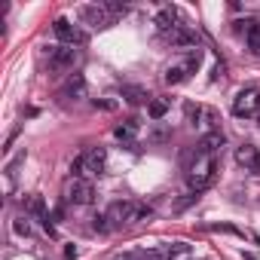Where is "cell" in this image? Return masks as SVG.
<instances>
[{"label":"cell","mask_w":260,"mask_h":260,"mask_svg":"<svg viewBox=\"0 0 260 260\" xmlns=\"http://www.w3.org/2000/svg\"><path fill=\"white\" fill-rule=\"evenodd\" d=\"M260 156V150L254 147V144H242L239 150H236V162L239 166H245V172H251V166H254V159Z\"/></svg>","instance_id":"7c38bea8"},{"label":"cell","mask_w":260,"mask_h":260,"mask_svg":"<svg viewBox=\"0 0 260 260\" xmlns=\"http://www.w3.org/2000/svg\"><path fill=\"white\" fill-rule=\"evenodd\" d=\"M245 43H248V52L260 58V22H254V25H251V31L245 34Z\"/></svg>","instance_id":"5bb4252c"},{"label":"cell","mask_w":260,"mask_h":260,"mask_svg":"<svg viewBox=\"0 0 260 260\" xmlns=\"http://www.w3.org/2000/svg\"><path fill=\"white\" fill-rule=\"evenodd\" d=\"M169 40H172V46L175 49H199V40H196V34L193 31H187V28H178L175 34H169Z\"/></svg>","instance_id":"8992f818"},{"label":"cell","mask_w":260,"mask_h":260,"mask_svg":"<svg viewBox=\"0 0 260 260\" xmlns=\"http://www.w3.org/2000/svg\"><path fill=\"white\" fill-rule=\"evenodd\" d=\"M205 110H208V107L187 104V122H190V125H202V119H205Z\"/></svg>","instance_id":"ac0fdd59"},{"label":"cell","mask_w":260,"mask_h":260,"mask_svg":"<svg viewBox=\"0 0 260 260\" xmlns=\"http://www.w3.org/2000/svg\"><path fill=\"white\" fill-rule=\"evenodd\" d=\"M64 257H68V260H77V248H68V251H64Z\"/></svg>","instance_id":"484cf974"},{"label":"cell","mask_w":260,"mask_h":260,"mask_svg":"<svg viewBox=\"0 0 260 260\" xmlns=\"http://www.w3.org/2000/svg\"><path fill=\"white\" fill-rule=\"evenodd\" d=\"M220 74H223V64H214V71H211V80H217Z\"/></svg>","instance_id":"d4e9b609"},{"label":"cell","mask_w":260,"mask_h":260,"mask_svg":"<svg viewBox=\"0 0 260 260\" xmlns=\"http://www.w3.org/2000/svg\"><path fill=\"white\" fill-rule=\"evenodd\" d=\"M184 80H187V68H184V64H172V68L166 71V83H169V86H181Z\"/></svg>","instance_id":"9a60e30c"},{"label":"cell","mask_w":260,"mask_h":260,"mask_svg":"<svg viewBox=\"0 0 260 260\" xmlns=\"http://www.w3.org/2000/svg\"><path fill=\"white\" fill-rule=\"evenodd\" d=\"M92 199H95L92 181H71V184H68V202H74V205H89Z\"/></svg>","instance_id":"277c9868"},{"label":"cell","mask_w":260,"mask_h":260,"mask_svg":"<svg viewBox=\"0 0 260 260\" xmlns=\"http://www.w3.org/2000/svg\"><path fill=\"white\" fill-rule=\"evenodd\" d=\"M214 178H217V159L205 156V153H196V162L190 166V190L202 193L214 184Z\"/></svg>","instance_id":"6da1fadb"},{"label":"cell","mask_w":260,"mask_h":260,"mask_svg":"<svg viewBox=\"0 0 260 260\" xmlns=\"http://www.w3.org/2000/svg\"><path fill=\"white\" fill-rule=\"evenodd\" d=\"M80 19L89 22V25H95V28H101V25L110 22V16H107L104 7H83V10H80Z\"/></svg>","instance_id":"30bf717a"},{"label":"cell","mask_w":260,"mask_h":260,"mask_svg":"<svg viewBox=\"0 0 260 260\" xmlns=\"http://www.w3.org/2000/svg\"><path fill=\"white\" fill-rule=\"evenodd\" d=\"M113 260H132V257H113Z\"/></svg>","instance_id":"83f0119b"},{"label":"cell","mask_w":260,"mask_h":260,"mask_svg":"<svg viewBox=\"0 0 260 260\" xmlns=\"http://www.w3.org/2000/svg\"><path fill=\"white\" fill-rule=\"evenodd\" d=\"M28 208H31V214H37V217H46V214H43V199H40V196H31Z\"/></svg>","instance_id":"7402d4cb"},{"label":"cell","mask_w":260,"mask_h":260,"mask_svg":"<svg viewBox=\"0 0 260 260\" xmlns=\"http://www.w3.org/2000/svg\"><path fill=\"white\" fill-rule=\"evenodd\" d=\"M86 166H89V175H101L104 166H107V150H104V147L86 150Z\"/></svg>","instance_id":"9c48e42d"},{"label":"cell","mask_w":260,"mask_h":260,"mask_svg":"<svg viewBox=\"0 0 260 260\" xmlns=\"http://www.w3.org/2000/svg\"><path fill=\"white\" fill-rule=\"evenodd\" d=\"M169 260H193V248L187 242H178L169 248Z\"/></svg>","instance_id":"2e32d148"},{"label":"cell","mask_w":260,"mask_h":260,"mask_svg":"<svg viewBox=\"0 0 260 260\" xmlns=\"http://www.w3.org/2000/svg\"><path fill=\"white\" fill-rule=\"evenodd\" d=\"M144 260H169V251H150Z\"/></svg>","instance_id":"cb8c5ba5"},{"label":"cell","mask_w":260,"mask_h":260,"mask_svg":"<svg viewBox=\"0 0 260 260\" xmlns=\"http://www.w3.org/2000/svg\"><path fill=\"white\" fill-rule=\"evenodd\" d=\"M113 135H116V141H135V135H138V119L119 122V125L113 128Z\"/></svg>","instance_id":"4fadbf2b"},{"label":"cell","mask_w":260,"mask_h":260,"mask_svg":"<svg viewBox=\"0 0 260 260\" xmlns=\"http://www.w3.org/2000/svg\"><path fill=\"white\" fill-rule=\"evenodd\" d=\"M226 144V138H223V132H220V128H214V132H208L202 141H199V150L196 153H205V156H214L220 147Z\"/></svg>","instance_id":"5b68a950"},{"label":"cell","mask_w":260,"mask_h":260,"mask_svg":"<svg viewBox=\"0 0 260 260\" xmlns=\"http://www.w3.org/2000/svg\"><path fill=\"white\" fill-rule=\"evenodd\" d=\"M92 230H95V233H110L107 214H95V217H92Z\"/></svg>","instance_id":"44dd1931"},{"label":"cell","mask_w":260,"mask_h":260,"mask_svg":"<svg viewBox=\"0 0 260 260\" xmlns=\"http://www.w3.org/2000/svg\"><path fill=\"white\" fill-rule=\"evenodd\" d=\"M260 110V92L257 89H242L236 98H233V113L239 119H248Z\"/></svg>","instance_id":"7a4b0ae2"},{"label":"cell","mask_w":260,"mask_h":260,"mask_svg":"<svg viewBox=\"0 0 260 260\" xmlns=\"http://www.w3.org/2000/svg\"><path fill=\"white\" fill-rule=\"evenodd\" d=\"M156 28L162 31V34H175L181 25H178V13L172 10V7H166V10H159L156 13Z\"/></svg>","instance_id":"ba28073f"},{"label":"cell","mask_w":260,"mask_h":260,"mask_svg":"<svg viewBox=\"0 0 260 260\" xmlns=\"http://www.w3.org/2000/svg\"><path fill=\"white\" fill-rule=\"evenodd\" d=\"M64 98H71V101L86 98V77H83V74H71V77H68V83H64Z\"/></svg>","instance_id":"52a82bcc"},{"label":"cell","mask_w":260,"mask_h":260,"mask_svg":"<svg viewBox=\"0 0 260 260\" xmlns=\"http://www.w3.org/2000/svg\"><path fill=\"white\" fill-rule=\"evenodd\" d=\"M13 233H16V236H22V239H28V236L34 233V230H31L28 217H16V220H13Z\"/></svg>","instance_id":"ffe728a7"},{"label":"cell","mask_w":260,"mask_h":260,"mask_svg":"<svg viewBox=\"0 0 260 260\" xmlns=\"http://www.w3.org/2000/svg\"><path fill=\"white\" fill-rule=\"evenodd\" d=\"M166 113H169V101H159V98L147 101V116H150V119H162Z\"/></svg>","instance_id":"e0dca14e"},{"label":"cell","mask_w":260,"mask_h":260,"mask_svg":"<svg viewBox=\"0 0 260 260\" xmlns=\"http://www.w3.org/2000/svg\"><path fill=\"white\" fill-rule=\"evenodd\" d=\"M199 64H202V49H190V52H187V58H184V68H187V74L199 71Z\"/></svg>","instance_id":"d6986e66"},{"label":"cell","mask_w":260,"mask_h":260,"mask_svg":"<svg viewBox=\"0 0 260 260\" xmlns=\"http://www.w3.org/2000/svg\"><path fill=\"white\" fill-rule=\"evenodd\" d=\"M147 95L141 92V89H128V101H132V104H138V101H144Z\"/></svg>","instance_id":"603a6c76"},{"label":"cell","mask_w":260,"mask_h":260,"mask_svg":"<svg viewBox=\"0 0 260 260\" xmlns=\"http://www.w3.org/2000/svg\"><path fill=\"white\" fill-rule=\"evenodd\" d=\"M257 122H260V116H257Z\"/></svg>","instance_id":"f1b7e54d"},{"label":"cell","mask_w":260,"mask_h":260,"mask_svg":"<svg viewBox=\"0 0 260 260\" xmlns=\"http://www.w3.org/2000/svg\"><path fill=\"white\" fill-rule=\"evenodd\" d=\"M52 31H55V37H58L61 43H71V46H74V40H77V28H74L68 19H58V22L52 25Z\"/></svg>","instance_id":"8fae6325"},{"label":"cell","mask_w":260,"mask_h":260,"mask_svg":"<svg viewBox=\"0 0 260 260\" xmlns=\"http://www.w3.org/2000/svg\"><path fill=\"white\" fill-rule=\"evenodd\" d=\"M251 175H260V156L254 159V166H251Z\"/></svg>","instance_id":"4316f807"},{"label":"cell","mask_w":260,"mask_h":260,"mask_svg":"<svg viewBox=\"0 0 260 260\" xmlns=\"http://www.w3.org/2000/svg\"><path fill=\"white\" fill-rule=\"evenodd\" d=\"M46 58H49V71H68L77 61V49L74 46H49Z\"/></svg>","instance_id":"3957f363"}]
</instances>
